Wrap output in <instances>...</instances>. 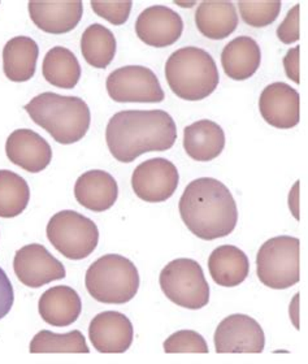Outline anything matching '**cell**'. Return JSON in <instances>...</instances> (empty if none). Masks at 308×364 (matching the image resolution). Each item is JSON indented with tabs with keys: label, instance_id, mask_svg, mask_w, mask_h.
Here are the masks:
<instances>
[{
	"label": "cell",
	"instance_id": "cell-1",
	"mask_svg": "<svg viewBox=\"0 0 308 364\" xmlns=\"http://www.w3.org/2000/svg\"><path fill=\"white\" fill-rule=\"evenodd\" d=\"M177 139L172 116L161 109L121 111L105 129V141L115 159L132 163L146 152L166 151Z\"/></svg>",
	"mask_w": 308,
	"mask_h": 364
},
{
	"label": "cell",
	"instance_id": "cell-2",
	"mask_svg": "<svg viewBox=\"0 0 308 364\" xmlns=\"http://www.w3.org/2000/svg\"><path fill=\"white\" fill-rule=\"evenodd\" d=\"M179 207L188 230L204 241L230 235L238 221L237 203L230 190L211 177L190 182Z\"/></svg>",
	"mask_w": 308,
	"mask_h": 364
},
{
	"label": "cell",
	"instance_id": "cell-3",
	"mask_svg": "<svg viewBox=\"0 0 308 364\" xmlns=\"http://www.w3.org/2000/svg\"><path fill=\"white\" fill-rule=\"evenodd\" d=\"M23 109L58 144H75L90 128V108L78 97L47 91L31 99Z\"/></svg>",
	"mask_w": 308,
	"mask_h": 364
},
{
	"label": "cell",
	"instance_id": "cell-4",
	"mask_svg": "<svg viewBox=\"0 0 308 364\" xmlns=\"http://www.w3.org/2000/svg\"><path fill=\"white\" fill-rule=\"evenodd\" d=\"M166 82L184 100L196 102L210 97L220 81L218 65L210 53L199 47H182L168 58Z\"/></svg>",
	"mask_w": 308,
	"mask_h": 364
},
{
	"label": "cell",
	"instance_id": "cell-5",
	"mask_svg": "<svg viewBox=\"0 0 308 364\" xmlns=\"http://www.w3.org/2000/svg\"><path fill=\"white\" fill-rule=\"evenodd\" d=\"M85 284L89 294L100 304H128L139 289V274L128 258L108 254L89 267Z\"/></svg>",
	"mask_w": 308,
	"mask_h": 364
},
{
	"label": "cell",
	"instance_id": "cell-6",
	"mask_svg": "<svg viewBox=\"0 0 308 364\" xmlns=\"http://www.w3.org/2000/svg\"><path fill=\"white\" fill-rule=\"evenodd\" d=\"M299 240L278 235L264 242L256 257L259 280L271 289H289L299 282Z\"/></svg>",
	"mask_w": 308,
	"mask_h": 364
},
{
	"label": "cell",
	"instance_id": "cell-7",
	"mask_svg": "<svg viewBox=\"0 0 308 364\" xmlns=\"http://www.w3.org/2000/svg\"><path fill=\"white\" fill-rule=\"evenodd\" d=\"M159 282L166 298L184 309L199 310L210 302V285L194 259H174L163 268Z\"/></svg>",
	"mask_w": 308,
	"mask_h": 364
},
{
	"label": "cell",
	"instance_id": "cell-8",
	"mask_svg": "<svg viewBox=\"0 0 308 364\" xmlns=\"http://www.w3.org/2000/svg\"><path fill=\"white\" fill-rule=\"evenodd\" d=\"M47 238L53 247L72 260L87 258L97 249L99 230L94 221L81 213L64 210L47 224Z\"/></svg>",
	"mask_w": 308,
	"mask_h": 364
},
{
	"label": "cell",
	"instance_id": "cell-9",
	"mask_svg": "<svg viewBox=\"0 0 308 364\" xmlns=\"http://www.w3.org/2000/svg\"><path fill=\"white\" fill-rule=\"evenodd\" d=\"M108 95L119 103H160L166 98L156 75L142 65H127L107 78Z\"/></svg>",
	"mask_w": 308,
	"mask_h": 364
},
{
	"label": "cell",
	"instance_id": "cell-10",
	"mask_svg": "<svg viewBox=\"0 0 308 364\" xmlns=\"http://www.w3.org/2000/svg\"><path fill=\"white\" fill-rule=\"evenodd\" d=\"M180 175L172 161L164 158L146 160L134 169L132 188L137 197L149 203L166 202L179 188Z\"/></svg>",
	"mask_w": 308,
	"mask_h": 364
},
{
	"label": "cell",
	"instance_id": "cell-11",
	"mask_svg": "<svg viewBox=\"0 0 308 364\" xmlns=\"http://www.w3.org/2000/svg\"><path fill=\"white\" fill-rule=\"evenodd\" d=\"M218 354L228 353H263L265 336L263 328L255 318L235 314L224 318L213 336Z\"/></svg>",
	"mask_w": 308,
	"mask_h": 364
},
{
	"label": "cell",
	"instance_id": "cell-12",
	"mask_svg": "<svg viewBox=\"0 0 308 364\" xmlns=\"http://www.w3.org/2000/svg\"><path fill=\"white\" fill-rule=\"evenodd\" d=\"M17 279L28 288L38 289L65 277L63 263L50 254L43 245L31 243L16 251L14 260Z\"/></svg>",
	"mask_w": 308,
	"mask_h": 364
},
{
	"label": "cell",
	"instance_id": "cell-13",
	"mask_svg": "<svg viewBox=\"0 0 308 364\" xmlns=\"http://www.w3.org/2000/svg\"><path fill=\"white\" fill-rule=\"evenodd\" d=\"M182 31L184 21L181 16L166 6L146 8L137 18V37L151 47L172 46L181 38Z\"/></svg>",
	"mask_w": 308,
	"mask_h": 364
},
{
	"label": "cell",
	"instance_id": "cell-14",
	"mask_svg": "<svg viewBox=\"0 0 308 364\" xmlns=\"http://www.w3.org/2000/svg\"><path fill=\"white\" fill-rule=\"evenodd\" d=\"M133 324L124 314L105 311L91 320L89 338L94 346L103 354H122L133 343Z\"/></svg>",
	"mask_w": 308,
	"mask_h": 364
},
{
	"label": "cell",
	"instance_id": "cell-15",
	"mask_svg": "<svg viewBox=\"0 0 308 364\" xmlns=\"http://www.w3.org/2000/svg\"><path fill=\"white\" fill-rule=\"evenodd\" d=\"M299 107L298 91L285 82L268 85L259 99L260 114L277 129H292L299 124Z\"/></svg>",
	"mask_w": 308,
	"mask_h": 364
},
{
	"label": "cell",
	"instance_id": "cell-16",
	"mask_svg": "<svg viewBox=\"0 0 308 364\" xmlns=\"http://www.w3.org/2000/svg\"><path fill=\"white\" fill-rule=\"evenodd\" d=\"M6 154L17 167L38 173L50 166L53 160L51 146L34 130L17 129L8 136Z\"/></svg>",
	"mask_w": 308,
	"mask_h": 364
},
{
	"label": "cell",
	"instance_id": "cell-17",
	"mask_svg": "<svg viewBox=\"0 0 308 364\" xmlns=\"http://www.w3.org/2000/svg\"><path fill=\"white\" fill-rule=\"evenodd\" d=\"M33 23L50 34H64L73 31L83 15L81 0L72 1H29Z\"/></svg>",
	"mask_w": 308,
	"mask_h": 364
},
{
	"label": "cell",
	"instance_id": "cell-18",
	"mask_svg": "<svg viewBox=\"0 0 308 364\" xmlns=\"http://www.w3.org/2000/svg\"><path fill=\"white\" fill-rule=\"evenodd\" d=\"M75 197L85 208L94 213H105L116 203L119 186L108 172L94 169L78 177L75 185Z\"/></svg>",
	"mask_w": 308,
	"mask_h": 364
},
{
	"label": "cell",
	"instance_id": "cell-19",
	"mask_svg": "<svg viewBox=\"0 0 308 364\" xmlns=\"http://www.w3.org/2000/svg\"><path fill=\"white\" fill-rule=\"evenodd\" d=\"M38 310L47 324L68 326L81 315L83 302L75 289L59 285L46 290L39 299Z\"/></svg>",
	"mask_w": 308,
	"mask_h": 364
},
{
	"label": "cell",
	"instance_id": "cell-20",
	"mask_svg": "<svg viewBox=\"0 0 308 364\" xmlns=\"http://www.w3.org/2000/svg\"><path fill=\"white\" fill-rule=\"evenodd\" d=\"M224 147L225 133L215 122L199 120L184 130V149L196 161L216 159Z\"/></svg>",
	"mask_w": 308,
	"mask_h": 364
},
{
	"label": "cell",
	"instance_id": "cell-21",
	"mask_svg": "<svg viewBox=\"0 0 308 364\" xmlns=\"http://www.w3.org/2000/svg\"><path fill=\"white\" fill-rule=\"evenodd\" d=\"M262 63V51L251 37H238L229 42L221 53V64L226 76L234 81H245L254 76Z\"/></svg>",
	"mask_w": 308,
	"mask_h": 364
},
{
	"label": "cell",
	"instance_id": "cell-22",
	"mask_svg": "<svg viewBox=\"0 0 308 364\" xmlns=\"http://www.w3.org/2000/svg\"><path fill=\"white\" fill-rule=\"evenodd\" d=\"M211 277L220 287L234 288L248 279V255L232 245H224L211 252L208 258Z\"/></svg>",
	"mask_w": 308,
	"mask_h": 364
},
{
	"label": "cell",
	"instance_id": "cell-23",
	"mask_svg": "<svg viewBox=\"0 0 308 364\" xmlns=\"http://www.w3.org/2000/svg\"><path fill=\"white\" fill-rule=\"evenodd\" d=\"M196 23L206 38H226L238 26L237 9L232 1H202L196 9Z\"/></svg>",
	"mask_w": 308,
	"mask_h": 364
},
{
	"label": "cell",
	"instance_id": "cell-24",
	"mask_svg": "<svg viewBox=\"0 0 308 364\" xmlns=\"http://www.w3.org/2000/svg\"><path fill=\"white\" fill-rule=\"evenodd\" d=\"M39 47L29 37H15L3 48V70L8 80L26 82L34 76L37 68Z\"/></svg>",
	"mask_w": 308,
	"mask_h": 364
},
{
	"label": "cell",
	"instance_id": "cell-25",
	"mask_svg": "<svg viewBox=\"0 0 308 364\" xmlns=\"http://www.w3.org/2000/svg\"><path fill=\"white\" fill-rule=\"evenodd\" d=\"M42 73L48 84L59 89H73L81 78V65L75 53L56 46L46 53Z\"/></svg>",
	"mask_w": 308,
	"mask_h": 364
},
{
	"label": "cell",
	"instance_id": "cell-26",
	"mask_svg": "<svg viewBox=\"0 0 308 364\" xmlns=\"http://www.w3.org/2000/svg\"><path fill=\"white\" fill-rule=\"evenodd\" d=\"M116 38L112 31L100 23H92L81 37L83 59L94 68L105 69L116 55Z\"/></svg>",
	"mask_w": 308,
	"mask_h": 364
},
{
	"label": "cell",
	"instance_id": "cell-27",
	"mask_svg": "<svg viewBox=\"0 0 308 364\" xmlns=\"http://www.w3.org/2000/svg\"><path fill=\"white\" fill-rule=\"evenodd\" d=\"M31 199V189L21 176L12 171H0V218L11 219L25 211Z\"/></svg>",
	"mask_w": 308,
	"mask_h": 364
},
{
	"label": "cell",
	"instance_id": "cell-28",
	"mask_svg": "<svg viewBox=\"0 0 308 364\" xmlns=\"http://www.w3.org/2000/svg\"><path fill=\"white\" fill-rule=\"evenodd\" d=\"M29 351L31 354L42 353H81L89 354L90 349L80 331L56 334L50 331H41L31 340Z\"/></svg>",
	"mask_w": 308,
	"mask_h": 364
},
{
	"label": "cell",
	"instance_id": "cell-29",
	"mask_svg": "<svg viewBox=\"0 0 308 364\" xmlns=\"http://www.w3.org/2000/svg\"><path fill=\"white\" fill-rule=\"evenodd\" d=\"M282 3L280 0L268 1H238L240 17L253 28H264L277 20Z\"/></svg>",
	"mask_w": 308,
	"mask_h": 364
},
{
	"label": "cell",
	"instance_id": "cell-30",
	"mask_svg": "<svg viewBox=\"0 0 308 364\" xmlns=\"http://www.w3.org/2000/svg\"><path fill=\"white\" fill-rule=\"evenodd\" d=\"M166 354L177 353H202L208 354V345L202 334L196 331H179L169 336L164 342Z\"/></svg>",
	"mask_w": 308,
	"mask_h": 364
},
{
	"label": "cell",
	"instance_id": "cell-31",
	"mask_svg": "<svg viewBox=\"0 0 308 364\" xmlns=\"http://www.w3.org/2000/svg\"><path fill=\"white\" fill-rule=\"evenodd\" d=\"M92 11L112 25H122L128 21L133 3L129 0L124 1H98L92 0L90 3Z\"/></svg>",
	"mask_w": 308,
	"mask_h": 364
},
{
	"label": "cell",
	"instance_id": "cell-32",
	"mask_svg": "<svg viewBox=\"0 0 308 364\" xmlns=\"http://www.w3.org/2000/svg\"><path fill=\"white\" fill-rule=\"evenodd\" d=\"M299 4L294 6L277 28V37L282 43L292 45L299 39Z\"/></svg>",
	"mask_w": 308,
	"mask_h": 364
},
{
	"label": "cell",
	"instance_id": "cell-33",
	"mask_svg": "<svg viewBox=\"0 0 308 364\" xmlns=\"http://www.w3.org/2000/svg\"><path fill=\"white\" fill-rule=\"evenodd\" d=\"M15 302V293L7 273L0 268V320L6 318Z\"/></svg>",
	"mask_w": 308,
	"mask_h": 364
},
{
	"label": "cell",
	"instance_id": "cell-34",
	"mask_svg": "<svg viewBox=\"0 0 308 364\" xmlns=\"http://www.w3.org/2000/svg\"><path fill=\"white\" fill-rule=\"evenodd\" d=\"M299 46L290 48L284 58L286 76L293 80L295 84H299Z\"/></svg>",
	"mask_w": 308,
	"mask_h": 364
}]
</instances>
